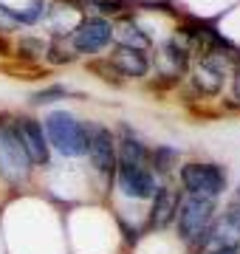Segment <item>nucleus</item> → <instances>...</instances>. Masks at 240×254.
<instances>
[{"mask_svg":"<svg viewBox=\"0 0 240 254\" xmlns=\"http://www.w3.org/2000/svg\"><path fill=\"white\" fill-rule=\"evenodd\" d=\"M46 130L51 144L62 155H82L88 153V133L71 113H51L46 119Z\"/></svg>","mask_w":240,"mask_h":254,"instance_id":"f257e3e1","label":"nucleus"},{"mask_svg":"<svg viewBox=\"0 0 240 254\" xmlns=\"http://www.w3.org/2000/svg\"><path fill=\"white\" fill-rule=\"evenodd\" d=\"M181 184L184 190H189V195L215 198L226 187V175L218 164H186L181 170Z\"/></svg>","mask_w":240,"mask_h":254,"instance_id":"f03ea898","label":"nucleus"},{"mask_svg":"<svg viewBox=\"0 0 240 254\" xmlns=\"http://www.w3.org/2000/svg\"><path fill=\"white\" fill-rule=\"evenodd\" d=\"M28 164L31 161H28L26 150L20 147L14 130H11V127H0V175L9 178L11 184L26 181L28 170H31Z\"/></svg>","mask_w":240,"mask_h":254,"instance_id":"7ed1b4c3","label":"nucleus"},{"mask_svg":"<svg viewBox=\"0 0 240 254\" xmlns=\"http://www.w3.org/2000/svg\"><path fill=\"white\" fill-rule=\"evenodd\" d=\"M215 212V200L212 198H201V195H189V198L181 203V212H178V229H181V237L184 240H195L201 237L212 220Z\"/></svg>","mask_w":240,"mask_h":254,"instance_id":"20e7f679","label":"nucleus"},{"mask_svg":"<svg viewBox=\"0 0 240 254\" xmlns=\"http://www.w3.org/2000/svg\"><path fill=\"white\" fill-rule=\"evenodd\" d=\"M113 37V28L108 20L102 17H85L79 26L74 28V34H71V40H74V48L76 51H82V54H93V51H102V48L111 43Z\"/></svg>","mask_w":240,"mask_h":254,"instance_id":"39448f33","label":"nucleus"},{"mask_svg":"<svg viewBox=\"0 0 240 254\" xmlns=\"http://www.w3.org/2000/svg\"><path fill=\"white\" fill-rule=\"evenodd\" d=\"M11 130H14V136H17L20 147L26 150L28 161H31V164H46L48 161L46 136H43V127H40L34 119H17Z\"/></svg>","mask_w":240,"mask_h":254,"instance_id":"423d86ee","label":"nucleus"},{"mask_svg":"<svg viewBox=\"0 0 240 254\" xmlns=\"http://www.w3.org/2000/svg\"><path fill=\"white\" fill-rule=\"evenodd\" d=\"M88 155H91L93 167H96L99 173H111L113 167H116V141H113L111 130H105V127H91Z\"/></svg>","mask_w":240,"mask_h":254,"instance_id":"0eeeda50","label":"nucleus"},{"mask_svg":"<svg viewBox=\"0 0 240 254\" xmlns=\"http://www.w3.org/2000/svg\"><path fill=\"white\" fill-rule=\"evenodd\" d=\"M119 184L124 195L130 198H153L156 195V181H153V175L147 170H141V167H127V164H121L119 167Z\"/></svg>","mask_w":240,"mask_h":254,"instance_id":"6e6552de","label":"nucleus"},{"mask_svg":"<svg viewBox=\"0 0 240 254\" xmlns=\"http://www.w3.org/2000/svg\"><path fill=\"white\" fill-rule=\"evenodd\" d=\"M178 212V195L170 187H158L153 195V209H150V226L153 229H164L170 220L176 218Z\"/></svg>","mask_w":240,"mask_h":254,"instance_id":"1a4fd4ad","label":"nucleus"},{"mask_svg":"<svg viewBox=\"0 0 240 254\" xmlns=\"http://www.w3.org/2000/svg\"><path fill=\"white\" fill-rule=\"evenodd\" d=\"M113 63V68L121 73V76H144L147 73V57L141 51H133V48H116L113 57H108Z\"/></svg>","mask_w":240,"mask_h":254,"instance_id":"9d476101","label":"nucleus"},{"mask_svg":"<svg viewBox=\"0 0 240 254\" xmlns=\"http://www.w3.org/2000/svg\"><path fill=\"white\" fill-rule=\"evenodd\" d=\"M82 23V17H79V9H76L74 3H65V0H60V3H54V9H51V14H48V26H51V31L54 34H74V28Z\"/></svg>","mask_w":240,"mask_h":254,"instance_id":"9b49d317","label":"nucleus"},{"mask_svg":"<svg viewBox=\"0 0 240 254\" xmlns=\"http://www.w3.org/2000/svg\"><path fill=\"white\" fill-rule=\"evenodd\" d=\"M113 37L119 40L121 48H133V51H147L150 48V37L133 20H119L116 28H113Z\"/></svg>","mask_w":240,"mask_h":254,"instance_id":"f8f14e48","label":"nucleus"},{"mask_svg":"<svg viewBox=\"0 0 240 254\" xmlns=\"http://www.w3.org/2000/svg\"><path fill=\"white\" fill-rule=\"evenodd\" d=\"M141 158H144V147H141L139 138H133L124 130L119 144V164H127V167H141Z\"/></svg>","mask_w":240,"mask_h":254,"instance_id":"ddd939ff","label":"nucleus"},{"mask_svg":"<svg viewBox=\"0 0 240 254\" xmlns=\"http://www.w3.org/2000/svg\"><path fill=\"white\" fill-rule=\"evenodd\" d=\"M176 150L173 147H158L156 153H153V164H156L158 173H170L173 170V164H176Z\"/></svg>","mask_w":240,"mask_h":254,"instance_id":"4468645a","label":"nucleus"},{"mask_svg":"<svg viewBox=\"0 0 240 254\" xmlns=\"http://www.w3.org/2000/svg\"><path fill=\"white\" fill-rule=\"evenodd\" d=\"M88 68H91L93 73H102V79H105V82H116V85L121 82V73L113 68L111 60H105V63H91Z\"/></svg>","mask_w":240,"mask_h":254,"instance_id":"2eb2a0df","label":"nucleus"},{"mask_svg":"<svg viewBox=\"0 0 240 254\" xmlns=\"http://www.w3.org/2000/svg\"><path fill=\"white\" fill-rule=\"evenodd\" d=\"M62 88H51V91H43V93H37V96H34V102H37V105H40V102H51V99H54V96H62Z\"/></svg>","mask_w":240,"mask_h":254,"instance_id":"dca6fc26","label":"nucleus"},{"mask_svg":"<svg viewBox=\"0 0 240 254\" xmlns=\"http://www.w3.org/2000/svg\"><path fill=\"white\" fill-rule=\"evenodd\" d=\"M48 60H51V63H71V60H74V54H62L60 48H51Z\"/></svg>","mask_w":240,"mask_h":254,"instance_id":"f3484780","label":"nucleus"},{"mask_svg":"<svg viewBox=\"0 0 240 254\" xmlns=\"http://www.w3.org/2000/svg\"><path fill=\"white\" fill-rule=\"evenodd\" d=\"M212 254H240V243H235V246H223V249H215Z\"/></svg>","mask_w":240,"mask_h":254,"instance_id":"a211bd4d","label":"nucleus"},{"mask_svg":"<svg viewBox=\"0 0 240 254\" xmlns=\"http://www.w3.org/2000/svg\"><path fill=\"white\" fill-rule=\"evenodd\" d=\"M235 96L240 99V71H238V79H235Z\"/></svg>","mask_w":240,"mask_h":254,"instance_id":"6ab92c4d","label":"nucleus"}]
</instances>
